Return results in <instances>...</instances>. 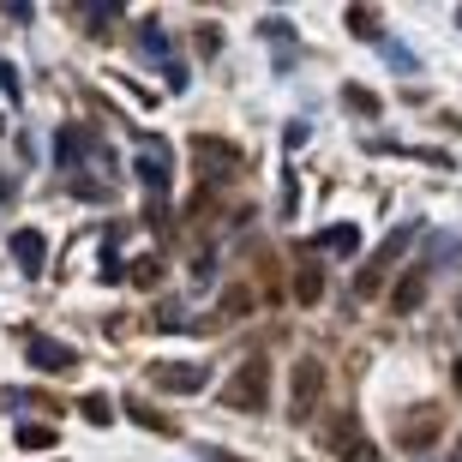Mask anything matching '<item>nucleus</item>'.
Listing matches in <instances>:
<instances>
[{"label": "nucleus", "instance_id": "nucleus-9", "mask_svg": "<svg viewBox=\"0 0 462 462\" xmlns=\"http://www.w3.org/2000/svg\"><path fill=\"white\" fill-rule=\"evenodd\" d=\"M337 450H343V462H384V450L378 445H366V439H360V432H337Z\"/></svg>", "mask_w": 462, "mask_h": 462}, {"label": "nucleus", "instance_id": "nucleus-21", "mask_svg": "<svg viewBox=\"0 0 462 462\" xmlns=\"http://www.w3.org/2000/svg\"><path fill=\"white\" fill-rule=\"evenodd\" d=\"M156 276H162V264H156V258H144V264H133V282H156Z\"/></svg>", "mask_w": 462, "mask_h": 462}, {"label": "nucleus", "instance_id": "nucleus-7", "mask_svg": "<svg viewBox=\"0 0 462 462\" xmlns=\"http://www.w3.org/2000/svg\"><path fill=\"white\" fill-rule=\"evenodd\" d=\"M24 355H31V366H42V373H72V366H79V355H72L67 343H49V337H36Z\"/></svg>", "mask_w": 462, "mask_h": 462}, {"label": "nucleus", "instance_id": "nucleus-16", "mask_svg": "<svg viewBox=\"0 0 462 462\" xmlns=\"http://www.w3.org/2000/svg\"><path fill=\"white\" fill-rule=\"evenodd\" d=\"M85 420L108 427V420H115V402H108V396H85Z\"/></svg>", "mask_w": 462, "mask_h": 462}, {"label": "nucleus", "instance_id": "nucleus-4", "mask_svg": "<svg viewBox=\"0 0 462 462\" xmlns=\"http://www.w3.org/2000/svg\"><path fill=\"white\" fill-rule=\"evenodd\" d=\"M319 391H325V366H319V360H300V366H294V396H289V414H294V420H300V414H312Z\"/></svg>", "mask_w": 462, "mask_h": 462}, {"label": "nucleus", "instance_id": "nucleus-17", "mask_svg": "<svg viewBox=\"0 0 462 462\" xmlns=\"http://www.w3.org/2000/svg\"><path fill=\"white\" fill-rule=\"evenodd\" d=\"M384 60H391L396 72H414V67H420V60H414V54L402 49V42H384Z\"/></svg>", "mask_w": 462, "mask_h": 462}, {"label": "nucleus", "instance_id": "nucleus-2", "mask_svg": "<svg viewBox=\"0 0 462 462\" xmlns=\"http://www.w3.org/2000/svg\"><path fill=\"white\" fill-rule=\"evenodd\" d=\"M264 378H271V366H264V360H246L240 378L223 391V402L228 409H264Z\"/></svg>", "mask_w": 462, "mask_h": 462}, {"label": "nucleus", "instance_id": "nucleus-25", "mask_svg": "<svg viewBox=\"0 0 462 462\" xmlns=\"http://www.w3.org/2000/svg\"><path fill=\"white\" fill-rule=\"evenodd\" d=\"M457 24H462V13H457Z\"/></svg>", "mask_w": 462, "mask_h": 462}, {"label": "nucleus", "instance_id": "nucleus-22", "mask_svg": "<svg viewBox=\"0 0 462 462\" xmlns=\"http://www.w3.org/2000/svg\"><path fill=\"white\" fill-rule=\"evenodd\" d=\"M6 199H13V187H6V180H0V210H6Z\"/></svg>", "mask_w": 462, "mask_h": 462}, {"label": "nucleus", "instance_id": "nucleus-1", "mask_svg": "<svg viewBox=\"0 0 462 462\" xmlns=\"http://www.w3.org/2000/svg\"><path fill=\"white\" fill-rule=\"evenodd\" d=\"M133 169H138V180H144V192H151V199H162V192H169V180H174L169 138L144 133V138H138V151H133Z\"/></svg>", "mask_w": 462, "mask_h": 462}, {"label": "nucleus", "instance_id": "nucleus-15", "mask_svg": "<svg viewBox=\"0 0 462 462\" xmlns=\"http://www.w3.org/2000/svg\"><path fill=\"white\" fill-rule=\"evenodd\" d=\"M79 156H85V133L67 126V133H60V162H79Z\"/></svg>", "mask_w": 462, "mask_h": 462}, {"label": "nucleus", "instance_id": "nucleus-12", "mask_svg": "<svg viewBox=\"0 0 462 462\" xmlns=\"http://www.w3.org/2000/svg\"><path fill=\"white\" fill-rule=\"evenodd\" d=\"M319 294H325V271H319V264H307V271H300V282H294V300H300V307H312Z\"/></svg>", "mask_w": 462, "mask_h": 462}, {"label": "nucleus", "instance_id": "nucleus-19", "mask_svg": "<svg viewBox=\"0 0 462 462\" xmlns=\"http://www.w3.org/2000/svg\"><path fill=\"white\" fill-rule=\"evenodd\" d=\"M348 31H360V36H373L378 24H373V13H366V6H355V13H348Z\"/></svg>", "mask_w": 462, "mask_h": 462}, {"label": "nucleus", "instance_id": "nucleus-10", "mask_svg": "<svg viewBox=\"0 0 462 462\" xmlns=\"http://www.w3.org/2000/svg\"><path fill=\"white\" fill-rule=\"evenodd\" d=\"M138 42H144V60L169 67V36H162V24H156V18H144V24H138Z\"/></svg>", "mask_w": 462, "mask_h": 462}, {"label": "nucleus", "instance_id": "nucleus-14", "mask_svg": "<svg viewBox=\"0 0 462 462\" xmlns=\"http://www.w3.org/2000/svg\"><path fill=\"white\" fill-rule=\"evenodd\" d=\"M126 414H133V420H144V427H151V432H174L169 420H162V414H156V409H144L138 396H126Z\"/></svg>", "mask_w": 462, "mask_h": 462}, {"label": "nucleus", "instance_id": "nucleus-24", "mask_svg": "<svg viewBox=\"0 0 462 462\" xmlns=\"http://www.w3.org/2000/svg\"><path fill=\"white\" fill-rule=\"evenodd\" d=\"M0 138H6V120H0Z\"/></svg>", "mask_w": 462, "mask_h": 462}, {"label": "nucleus", "instance_id": "nucleus-11", "mask_svg": "<svg viewBox=\"0 0 462 462\" xmlns=\"http://www.w3.org/2000/svg\"><path fill=\"white\" fill-rule=\"evenodd\" d=\"M54 445H60V432L42 427V420H24L18 427V450H54Z\"/></svg>", "mask_w": 462, "mask_h": 462}, {"label": "nucleus", "instance_id": "nucleus-13", "mask_svg": "<svg viewBox=\"0 0 462 462\" xmlns=\"http://www.w3.org/2000/svg\"><path fill=\"white\" fill-rule=\"evenodd\" d=\"M420 289H427V276H420V271H414V276H402V289H396V300H391V307H396V312H414V307H420Z\"/></svg>", "mask_w": 462, "mask_h": 462}, {"label": "nucleus", "instance_id": "nucleus-6", "mask_svg": "<svg viewBox=\"0 0 462 462\" xmlns=\"http://www.w3.org/2000/svg\"><path fill=\"white\" fill-rule=\"evenodd\" d=\"M13 258H18L24 276H42V264H49V240L36 235V228H18L13 235Z\"/></svg>", "mask_w": 462, "mask_h": 462}, {"label": "nucleus", "instance_id": "nucleus-23", "mask_svg": "<svg viewBox=\"0 0 462 462\" xmlns=\"http://www.w3.org/2000/svg\"><path fill=\"white\" fill-rule=\"evenodd\" d=\"M457 384H462V360H457Z\"/></svg>", "mask_w": 462, "mask_h": 462}, {"label": "nucleus", "instance_id": "nucleus-8", "mask_svg": "<svg viewBox=\"0 0 462 462\" xmlns=\"http://www.w3.org/2000/svg\"><path fill=\"white\" fill-rule=\"evenodd\" d=\"M319 240H325V253H337V258H355V253H360V228H355V223H337V228H325Z\"/></svg>", "mask_w": 462, "mask_h": 462}, {"label": "nucleus", "instance_id": "nucleus-18", "mask_svg": "<svg viewBox=\"0 0 462 462\" xmlns=\"http://www.w3.org/2000/svg\"><path fill=\"white\" fill-rule=\"evenodd\" d=\"M0 90H6V97H13V103H18V67H13V60H6V54H0Z\"/></svg>", "mask_w": 462, "mask_h": 462}, {"label": "nucleus", "instance_id": "nucleus-5", "mask_svg": "<svg viewBox=\"0 0 462 462\" xmlns=\"http://www.w3.org/2000/svg\"><path fill=\"white\" fill-rule=\"evenodd\" d=\"M205 366H151V384L156 391H169V396H199L205 391Z\"/></svg>", "mask_w": 462, "mask_h": 462}, {"label": "nucleus", "instance_id": "nucleus-3", "mask_svg": "<svg viewBox=\"0 0 462 462\" xmlns=\"http://www.w3.org/2000/svg\"><path fill=\"white\" fill-rule=\"evenodd\" d=\"M192 162H199L205 180H223V174L240 169V151H235V144H223V138H192Z\"/></svg>", "mask_w": 462, "mask_h": 462}, {"label": "nucleus", "instance_id": "nucleus-20", "mask_svg": "<svg viewBox=\"0 0 462 462\" xmlns=\"http://www.w3.org/2000/svg\"><path fill=\"white\" fill-rule=\"evenodd\" d=\"M343 97H348V108H360V115H373V97H366V90H360V85H348Z\"/></svg>", "mask_w": 462, "mask_h": 462}]
</instances>
